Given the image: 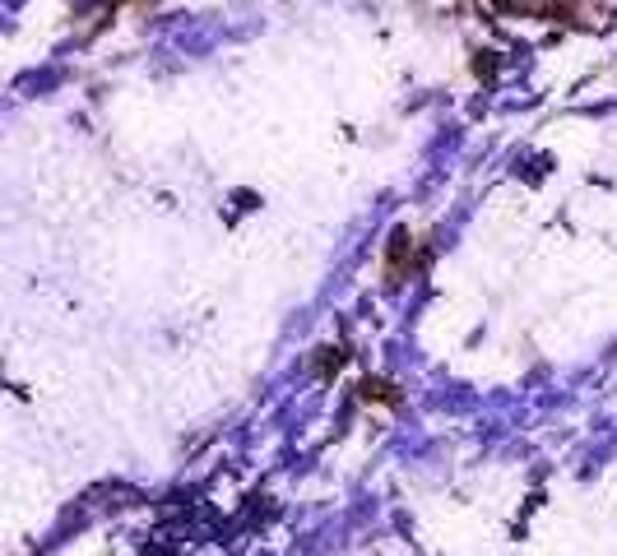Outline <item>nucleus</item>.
I'll list each match as a JSON object with an SVG mask.
<instances>
[{"label": "nucleus", "mask_w": 617, "mask_h": 556, "mask_svg": "<svg viewBox=\"0 0 617 556\" xmlns=\"http://www.w3.org/2000/svg\"><path fill=\"white\" fill-rule=\"evenodd\" d=\"M427 260H432V236L395 228L391 236H385V251H381V283L385 287H404L408 279L423 274Z\"/></svg>", "instance_id": "1"}, {"label": "nucleus", "mask_w": 617, "mask_h": 556, "mask_svg": "<svg viewBox=\"0 0 617 556\" xmlns=\"http://www.w3.org/2000/svg\"><path fill=\"white\" fill-rule=\"evenodd\" d=\"M497 14H516V19H534V23H567V29H580V23H599V14L585 10V0H487Z\"/></svg>", "instance_id": "2"}, {"label": "nucleus", "mask_w": 617, "mask_h": 556, "mask_svg": "<svg viewBox=\"0 0 617 556\" xmlns=\"http://www.w3.org/2000/svg\"><path fill=\"white\" fill-rule=\"evenodd\" d=\"M353 400L363 404V408H381V413H395L404 404V390L395 381H385V376H363L353 390Z\"/></svg>", "instance_id": "3"}, {"label": "nucleus", "mask_w": 617, "mask_h": 556, "mask_svg": "<svg viewBox=\"0 0 617 556\" xmlns=\"http://www.w3.org/2000/svg\"><path fill=\"white\" fill-rule=\"evenodd\" d=\"M344 362H348V353L344 348H316V362H312V371L321 381H334L344 371Z\"/></svg>", "instance_id": "4"}]
</instances>
